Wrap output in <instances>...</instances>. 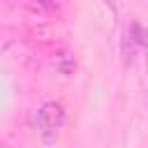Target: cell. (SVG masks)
<instances>
[{"instance_id":"cell-1","label":"cell","mask_w":148,"mask_h":148,"mask_svg":"<svg viewBox=\"0 0 148 148\" xmlns=\"http://www.w3.org/2000/svg\"><path fill=\"white\" fill-rule=\"evenodd\" d=\"M35 123H37V130L44 136L56 134L65 125V109H62V104L60 102H46V104H42L35 111Z\"/></svg>"},{"instance_id":"cell-2","label":"cell","mask_w":148,"mask_h":148,"mask_svg":"<svg viewBox=\"0 0 148 148\" xmlns=\"http://www.w3.org/2000/svg\"><path fill=\"white\" fill-rule=\"evenodd\" d=\"M49 62H51V67L58 72V74H62V76H72L74 72H76V60H74V56L69 53V51H53L51 56H49Z\"/></svg>"},{"instance_id":"cell-3","label":"cell","mask_w":148,"mask_h":148,"mask_svg":"<svg viewBox=\"0 0 148 148\" xmlns=\"http://www.w3.org/2000/svg\"><path fill=\"white\" fill-rule=\"evenodd\" d=\"M25 7L37 18H49V16H53L58 12V2L56 0H28Z\"/></svg>"},{"instance_id":"cell-4","label":"cell","mask_w":148,"mask_h":148,"mask_svg":"<svg viewBox=\"0 0 148 148\" xmlns=\"http://www.w3.org/2000/svg\"><path fill=\"white\" fill-rule=\"evenodd\" d=\"M132 42H136L139 46H146L148 49V28H143L141 23H132Z\"/></svg>"}]
</instances>
